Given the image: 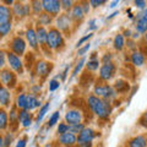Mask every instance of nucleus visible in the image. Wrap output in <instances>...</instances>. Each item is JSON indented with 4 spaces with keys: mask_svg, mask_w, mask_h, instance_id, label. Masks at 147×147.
I'll list each match as a JSON object with an SVG mask.
<instances>
[{
    "mask_svg": "<svg viewBox=\"0 0 147 147\" xmlns=\"http://www.w3.org/2000/svg\"><path fill=\"white\" fill-rule=\"evenodd\" d=\"M87 104H88L90 109L92 110V113H93L94 115H97L99 119L105 120V119H108L109 115L112 114V110H113L112 103H110L109 100H104V99L96 97L94 94L88 96Z\"/></svg>",
    "mask_w": 147,
    "mask_h": 147,
    "instance_id": "obj_1",
    "label": "nucleus"
},
{
    "mask_svg": "<svg viewBox=\"0 0 147 147\" xmlns=\"http://www.w3.org/2000/svg\"><path fill=\"white\" fill-rule=\"evenodd\" d=\"M47 48L50 50H61L65 45V40H64V36L60 31H58L57 28H50L48 31L47 36Z\"/></svg>",
    "mask_w": 147,
    "mask_h": 147,
    "instance_id": "obj_2",
    "label": "nucleus"
},
{
    "mask_svg": "<svg viewBox=\"0 0 147 147\" xmlns=\"http://www.w3.org/2000/svg\"><path fill=\"white\" fill-rule=\"evenodd\" d=\"M93 93H94L96 97H98L100 99H104V100H109V102L117 97L115 90L113 88V86H110L108 84L96 85L94 90H93Z\"/></svg>",
    "mask_w": 147,
    "mask_h": 147,
    "instance_id": "obj_3",
    "label": "nucleus"
},
{
    "mask_svg": "<svg viewBox=\"0 0 147 147\" xmlns=\"http://www.w3.org/2000/svg\"><path fill=\"white\" fill-rule=\"evenodd\" d=\"M96 137V131L91 127H85L79 135L76 136V145L80 147H92Z\"/></svg>",
    "mask_w": 147,
    "mask_h": 147,
    "instance_id": "obj_4",
    "label": "nucleus"
},
{
    "mask_svg": "<svg viewBox=\"0 0 147 147\" xmlns=\"http://www.w3.org/2000/svg\"><path fill=\"white\" fill-rule=\"evenodd\" d=\"M0 81L6 88H15L17 85L16 74L10 69H1L0 71Z\"/></svg>",
    "mask_w": 147,
    "mask_h": 147,
    "instance_id": "obj_5",
    "label": "nucleus"
},
{
    "mask_svg": "<svg viewBox=\"0 0 147 147\" xmlns=\"http://www.w3.org/2000/svg\"><path fill=\"white\" fill-rule=\"evenodd\" d=\"M42 7L45 13L50 16H58L61 11V3L60 0H43Z\"/></svg>",
    "mask_w": 147,
    "mask_h": 147,
    "instance_id": "obj_6",
    "label": "nucleus"
},
{
    "mask_svg": "<svg viewBox=\"0 0 147 147\" xmlns=\"http://www.w3.org/2000/svg\"><path fill=\"white\" fill-rule=\"evenodd\" d=\"M6 59H7V63L12 71H15L17 75H22V74H24V71H25L24 61L21 60L20 57H17L16 54L10 52V53H6Z\"/></svg>",
    "mask_w": 147,
    "mask_h": 147,
    "instance_id": "obj_7",
    "label": "nucleus"
},
{
    "mask_svg": "<svg viewBox=\"0 0 147 147\" xmlns=\"http://www.w3.org/2000/svg\"><path fill=\"white\" fill-rule=\"evenodd\" d=\"M71 25H72V20L70 18V16L67 13H61L59 15L57 18V28L58 31H60L61 33H65V34H70V28H71Z\"/></svg>",
    "mask_w": 147,
    "mask_h": 147,
    "instance_id": "obj_8",
    "label": "nucleus"
},
{
    "mask_svg": "<svg viewBox=\"0 0 147 147\" xmlns=\"http://www.w3.org/2000/svg\"><path fill=\"white\" fill-rule=\"evenodd\" d=\"M10 47H11L12 53L21 58L22 55H25V53H26V40L22 38V37L16 36L11 39Z\"/></svg>",
    "mask_w": 147,
    "mask_h": 147,
    "instance_id": "obj_9",
    "label": "nucleus"
},
{
    "mask_svg": "<svg viewBox=\"0 0 147 147\" xmlns=\"http://www.w3.org/2000/svg\"><path fill=\"white\" fill-rule=\"evenodd\" d=\"M82 119H84V114H82L80 109H76V108L69 109L65 114V123L67 125L80 124V123H82Z\"/></svg>",
    "mask_w": 147,
    "mask_h": 147,
    "instance_id": "obj_10",
    "label": "nucleus"
},
{
    "mask_svg": "<svg viewBox=\"0 0 147 147\" xmlns=\"http://www.w3.org/2000/svg\"><path fill=\"white\" fill-rule=\"evenodd\" d=\"M34 70L36 74L38 77H42V79H45L50 72L53 70V64L52 63H48V61H44V60H39L36 63V66H34Z\"/></svg>",
    "mask_w": 147,
    "mask_h": 147,
    "instance_id": "obj_11",
    "label": "nucleus"
},
{
    "mask_svg": "<svg viewBox=\"0 0 147 147\" xmlns=\"http://www.w3.org/2000/svg\"><path fill=\"white\" fill-rule=\"evenodd\" d=\"M115 70H117V67L113 63L103 64V65L99 67V79L102 81H109L114 76Z\"/></svg>",
    "mask_w": 147,
    "mask_h": 147,
    "instance_id": "obj_12",
    "label": "nucleus"
},
{
    "mask_svg": "<svg viewBox=\"0 0 147 147\" xmlns=\"http://www.w3.org/2000/svg\"><path fill=\"white\" fill-rule=\"evenodd\" d=\"M12 13L18 18L26 17L31 13V5L24 3H13V10Z\"/></svg>",
    "mask_w": 147,
    "mask_h": 147,
    "instance_id": "obj_13",
    "label": "nucleus"
},
{
    "mask_svg": "<svg viewBox=\"0 0 147 147\" xmlns=\"http://www.w3.org/2000/svg\"><path fill=\"white\" fill-rule=\"evenodd\" d=\"M67 15L70 16L72 22H76V24H80V22H82L85 18V12L82 10V6H81L80 3L75 4V5L70 9V12H69Z\"/></svg>",
    "mask_w": 147,
    "mask_h": 147,
    "instance_id": "obj_14",
    "label": "nucleus"
},
{
    "mask_svg": "<svg viewBox=\"0 0 147 147\" xmlns=\"http://www.w3.org/2000/svg\"><path fill=\"white\" fill-rule=\"evenodd\" d=\"M58 142L61 146H65V147L75 146L76 145V135H74L72 132L67 131L65 134H61L58 136Z\"/></svg>",
    "mask_w": 147,
    "mask_h": 147,
    "instance_id": "obj_15",
    "label": "nucleus"
},
{
    "mask_svg": "<svg viewBox=\"0 0 147 147\" xmlns=\"http://www.w3.org/2000/svg\"><path fill=\"white\" fill-rule=\"evenodd\" d=\"M26 39L27 43L30 44V47L34 50H38V39H37V34H36V30L33 27H30L26 31Z\"/></svg>",
    "mask_w": 147,
    "mask_h": 147,
    "instance_id": "obj_16",
    "label": "nucleus"
},
{
    "mask_svg": "<svg viewBox=\"0 0 147 147\" xmlns=\"http://www.w3.org/2000/svg\"><path fill=\"white\" fill-rule=\"evenodd\" d=\"M18 123L24 127H30L32 125V114L26 109L18 110Z\"/></svg>",
    "mask_w": 147,
    "mask_h": 147,
    "instance_id": "obj_17",
    "label": "nucleus"
},
{
    "mask_svg": "<svg viewBox=\"0 0 147 147\" xmlns=\"http://www.w3.org/2000/svg\"><path fill=\"white\" fill-rule=\"evenodd\" d=\"M11 103V93L9 88H6L5 86L0 85V104L4 107H9Z\"/></svg>",
    "mask_w": 147,
    "mask_h": 147,
    "instance_id": "obj_18",
    "label": "nucleus"
},
{
    "mask_svg": "<svg viewBox=\"0 0 147 147\" xmlns=\"http://www.w3.org/2000/svg\"><path fill=\"white\" fill-rule=\"evenodd\" d=\"M130 60H131V64L134 66H137V67H141L142 65L145 64V55L142 52H137V50H135V52H132L131 57H130Z\"/></svg>",
    "mask_w": 147,
    "mask_h": 147,
    "instance_id": "obj_19",
    "label": "nucleus"
},
{
    "mask_svg": "<svg viewBox=\"0 0 147 147\" xmlns=\"http://www.w3.org/2000/svg\"><path fill=\"white\" fill-rule=\"evenodd\" d=\"M38 107H40V102L39 99L36 97L34 94H27V99H26V107L25 109L31 112V110H34Z\"/></svg>",
    "mask_w": 147,
    "mask_h": 147,
    "instance_id": "obj_20",
    "label": "nucleus"
},
{
    "mask_svg": "<svg viewBox=\"0 0 147 147\" xmlns=\"http://www.w3.org/2000/svg\"><path fill=\"white\" fill-rule=\"evenodd\" d=\"M36 34H37V39H38V44L42 47H47V36H48V31L45 27L38 26L36 30Z\"/></svg>",
    "mask_w": 147,
    "mask_h": 147,
    "instance_id": "obj_21",
    "label": "nucleus"
},
{
    "mask_svg": "<svg viewBox=\"0 0 147 147\" xmlns=\"http://www.w3.org/2000/svg\"><path fill=\"white\" fill-rule=\"evenodd\" d=\"M12 18V11L10 7L5 5H0V25L5 24V22H10Z\"/></svg>",
    "mask_w": 147,
    "mask_h": 147,
    "instance_id": "obj_22",
    "label": "nucleus"
},
{
    "mask_svg": "<svg viewBox=\"0 0 147 147\" xmlns=\"http://www.w3.org/2000/svg\"><path fill=\"white\" fill-rule=\"evenodd\" d=\"M113 88L115 90L117 94L118 93H126V92H129V90H130V85H129L127 81L119 79V80L115 81V84H114Z\"/></svg>",
    "mask_w": 147,
    "mask_h": 147,
    "instance_id": "obj_23",
    "label": "nucleus"
},
{
    "mask_svg": "<svg viewBox=\"0 0 147 147\" xmlns=\"http://www.w3.org/2000/svg\"><path fill=\"white\" fill-rule=\"evenodd\" d=\"M127 146H129V147H147L146 137H145V136H142V135H139V136L132 137V139L129 140Z\"/></svg>",
    "mask_w": 147,
    "mask_h": 147,
    "instance_id": "obj_24",
    "label": "nucleus"
},
{
    "mask_svg": "<svg viewBox=\"0 0 147 147\" xmlns=\"http://www.w3.org/2000/svg\"><path fill=\"white\" fill-rule=\"evenodd\" d=\"M140 17L137 18L136 21V32L137 33H141V34H145L147 32V18L144 17V15L142 13H140Z\"/></svg>",
    "mask_w": 147,
    "mask_h": 147,
    "instance_id": "obj_25",
    "label": "nucleus"
},
{
    "mask_svg": "<svg viewBox=\"0 0 147 147\" xmlns=\"http://www.w3.org/2000/svg\"><path fill=\"white\" fill-rule=\"evenodd\" d=\"M113 44H114V48H115V50H118V52L123 50L124 47H125V38H124V36L121 33H118L115 37H114Z\"/></svg>",
    "mask_w": 147,
    "mask_h": 147,
    "instance_id": "obj_26",
    "label": "nucleus"
},
{
    "mask_svg": "<svg viewBox=\"0 0 147 147\" xmlns=\"http://www.w3.org/2000/svg\"><path fill=\"white\" fill-rule=\"evenodd\" d=\"M9 126V114L4 108L0 109V130H5Z\"/></svg>",
    "mask_w": 147,
    "mask_h": 147,
    "instance_id": "obj_27",
    "label": "nucleus"
},
{
    "mask_svg": "<svg viewBox=\"0 0 147 147\" xmlns=\"http://www.w3.org/2000/svg\"><path fill=\"white\" fill-rule=\"evenodd\" d=\"M52 20H53V16L48 15L45 12H42L40 15L38 16V25H40L42 27H45L52 24Z\"/></svg>",
    "mask_w": 147,
    "mask_h": 147,
    "instance_id": "obj_28",
    "label": "nucleus"
},
{
    "mask_svg": "<svg viewBox=\"0 0 147 147\" xmlns=\"http://www.w3.org/2000/svg\"><path fill=\"white\" fill-rule=\"evenodd\" d=\"M26 99H27V93H20L16 97L15 105L17 109H25L26 107Z\"/></svg>",
    "mask_w": 147,
    "mask_h": 147,
    "instance_id": "obj_29",
    "label": "nucleus"
},
{
    "mask_svg": "<svg viewBox=\"0 0 147 147\" xmlns=\"http://www.w3.org/2000/svg\"><path fill=\"white\" fill-rule=\"evenodd\" d=\"M49 108H50V102L44 103V104L42 105V107H40V109H39V113H38V115H37V123H38V124L43 120V118L45 117V114L48 113Z\"/></svg>",
    "mask_w": 147,
    "mask_h": 147,
    "instance_id": "obj_30",
    "label": "nucleus"
},
{
    "mask_svg": "<svg viewBox=\"0 0 147 147\" xmlns=\"http://www.w3.org/2000/svg\"><path fill=\"white\" fill-rule=\"evenodd\" d=\"M99 66H100V60L99 59H90V60L87 61V64H86L87 70H90V71L98 70Z\"/></svg>",
    "mask_w": 147,
    "mask_h": 147,
    "instance_id": "obj_31",
    "label": "nucleus"
},
{
    "mask_svg": "<svg viewBox=\"0 0 147 147\" xmlns=\"http://www.w3.org/2000/svg\"><path fill=\"white\" fill-rule=\"evenodd\" d=\"M11 28H12V22H5V24L0 25V37H5L7 36L9 33L11 32Z\"/></svg>",
    "mask_w": 147,
    "mask_h": 147,
    "instance_id": "obj_32",
    "label": "nucleus"
},
{
    "mask_svg": "<svg viewBox=\"0 0 147 147\" xmlns=\"http://www.w3.org/2000/svg\"><path fill=\"white\" fill-rule=\"evenodd\" d=\"M10 126L11 125H15V124L18 123V112H17V108H16V105H13V107H11L10 109Z\"/></svg>",
    "mask_w": 147,
    "mask_h": 147,
    "instance_id": "obj_33",
    "label": "nucleus"
},
{
    "mask_svg": "<svg viewBox=\"0 0 147 147\" xmlns=\"http://www.w3.org/2000/svg\"><path fill=\"white\" fill-rule=\"evenodd\" d=\"M85 64H86V58L84 57V58H81V59H80L79 63L76 64L75 69H74V70H72V74H71V79H74V77H76L77 75H79V72L81 71V69L84 67Z\"/></svg>",
    "mask_w": 147,
    "mask_h": 147,
    "instance_id": "obj_34",
    "label": "nucleus"
},
{
    "mask_svg": "<svg viewBox=\"0 0 147 147\" xmlns=\"http://www.w3.org/2000/svg\"><path fill=\"white\" fill-rule=\"evenodd\" d=\"M31 11L34 13V15H40L43 11L42 7V1H32L31 3Z\"/></svg>",
    "mask_w": 147,
    "mask_h": 147,
    "instance_id": "obj_35",
    "label": "nucleus"
},
{
    "mask_svg": "<svg viewBox=\"0 0 147 147\" xmlns=\"http://www.w3.org/2000/svg\"><path fill=\"white\" fill-rule=\"evenodd\" d=\"M86 126L84 125V123H80V124H74V125H69V131L72 132L74 135H79L80 132L84 130Z\"/></svg>",
    "mask_w": 147,
    "mask_h": 147,
    "instance_id": "obj_36",
    "label": "nucleus"
},
{
    "mask_svg": "<svg viewBox=\"0 0 147 147\" xmlns=\"http://www.w3.org/2000/svg\"><path fill=\"white\" fill-rule=\"evenodd\" d=\"M59 119H60V113L58 112H54L52 115H50V118H49V120H48V123H47V127H52V126H54L57 123H59Z\"/></svg>",
    "mask_w": 147,
    "mask_h": 147,
    "instance_id": "obj_37",
    "label": "nucleus"
},
{
    "mask_svg": "<svg viewBox=\"0 0 147 147\" xmlns=\"http://www.w3.org/2000/svg\"><path fill=\"white\" fill-rule=\"evenodd\" d=\"M59 87H60V81H59L58 79H52L49 81V91L50 92L57 91Z\"/></svg>",
    "mask_w": 147,
    "mask_h": 147,
    "instance_id": "obj_38",
    "label": "nucleus"
},
{
    "mask_svg": "<svg viewBox=\"0 0 147 147\" xmlns=\"http://www.w3.org/2000/svg\"><path fill=\"white\" fill-rule=\"evenodd\" d=\"M69 131V125L66 123H59L58 129H57V132L58 135H61V134H65V132Z\"/></svg>",
    "mask_w": 147,
    "mask_h": 147,
    "instance_id": "obj_39",
    "label": "nucleus"
},
{
    "mask_svg": "<svg viewBox=\"0 0 147 147\" xmlns=\"http://www.w3.org/2000/svg\"><path fill=\"white\" fill-rule=\"evenodd\" d=\"M92 37H93V33H88V34H86V36H84V37H81V38L79 39V42H77V44H76V48H77V49L81 48L82 44H84L85 42H87V40H90Z\"/></svg>",
    "mask_w": 147,
    "mask_h": 147,
    "instance_id": "obj_40",
    "label": "nucleus"
},
{
    "mask_svg": "<svg viewBox=\"0 0 147 147\" xmlns=\"http://www.w3.org/2000/svg\"><path fill=\"white\" fill-rule=\"evenodd\" d=\"M90 48H91V43H86L84 47L79 48V50H77V55H79V57H82V58H84V55H85L87 52H88Z\"/></svg>",
    "mask_w": 147,
    "mask_h": 147,
    "instance_id": "obj_41",
    "label": "nucleus"
},
{
    "mask_svg": "<svg viewBox=\"0 0 147 147\" xmlns=\"http://www.w3.org/2000/svg\"><path fill=\"white\" fill-rule=\"evenodd\" d=\"M61 9H64V10H70V9L74 6V1H71V0H61Z\"/></svg>",
    "mask_w": 147,
    "mask_h": 147,
    "instance_id": "obj_42",
    "label": "nucleus"
},
{
    "mask_svg": "<svg viewBox=\"0 0 147 147\" xmlns=\"http://www.w3.org/2000/svg\"><path fill=\"white\" fill-rule=\"evenodd\" d=\"M12 141H13V135L11 134H6V136L4 137V147H9L11 144H12Z\"/></svg>",
    "mask_w": 147,
    "mask_h": 147,
    "instance_id": "obj_43",
    "label": "nucleus"
},
{
    "mask_svg": "<svg viewBox=\"0 0 147 147\" xmlns=\"http://www.w3.org/2000/svg\"><path fill=\"white\" fill-rule=\"evenodd\" d=\"M6 64V53L4 50H0V69H3Z\"/></svg>",
    "mask_w": 147,
    "mask_h": 147,
    "instance_id": "obj_44",
    "label": "nucleus"
},
{
    "mask_svg": "<svg viewBox=\"0 0 147 147\" xmlns=\"http://www.w3.org/2000/svg\"><path fill=\"white\" fill-rule=\"evenodd\" d=\"M139 124H140L141 126L147 127V112H145V113L140 117V119H139Z\"/></svg>",
    "mask_w": 147,
    "mask_h": 147,
    "instance_id": "obj_45",
    "label": "nucleus"
},
{
    "mask_svg": "<svg viewBox=\"0 0 147 147\" xmlns=\"http://www.w3.org/2000/svg\"><path fill=\"white\" fill-rule=\"evenodd\" d=\"M88 3H90V5L92 7H98L100 5H103V4H105L104 0H90Z\"/></svg>",
    "mask_w": 147,
    "mask_h": 147,
    "instance_id": "obj_46",
    "label": "nucleus"
},
{
    "mask_svg": "<svg viewBox=\"0 0 147 147\" xmlns=\"http://www.w3.org/2000/svg\"><path fill=\"white\" fill-rule=\"evenodd\" d=\"M112 54L110 53H107V54H104L103 55V58H102V64H107V63H112Z\"/></svg>",
    "mask_w": 147,
    "mask_h": 147,
    "instance_id": "obj_47",
    "label": "nucleus"
},
{
    "mask_svg": "<svg viewBox=\"0 0 147 147\" xmlns=\"http://www.w3.org/2000/svg\"><path fill=\"white\" fill-rule=\"evenodd\" d=\"M135 6L139 7V9H146L147 1H145V0H136V1H135Z\"/></svg>",
    "mask_w": 147,
    "mask_h": 147,
    "instance_id": "obj_48",
    "label": "nucleus"
},
{
    "mask_svg": "<svg viewBox=\"0 0 147 147\" xmlns=\"http://www.w3.org/2000/svg\"><path fill=\"white\" fill-rule=\"evenodd\" d=\"M80 4H81V6H82V10H84L85 15H86V13L90 11V3L88 1H84V3H80Z\"/></svg>",
    "mask_w": 147,
    "mask_h": 147,
    "instance_id": "obj_49",
    "label": "nucleus"
},
{
    "mask_svg": "<svg viewBox=\"0 0 147 147\" xmlns=\"http://www.w3.org/2000/svg\"><path fill=\"white\" fill-rule=\"evenodd\" d=\"M97 28V25H96V20L94 18H92V20L88 22V30L90 31H93V30H96Z\"/></svg>",
    "mask_w": 147,
    "mask_h": 147,
    "instance_id": "obj_50",
    "label": "nucleus"
},
{
    "mask_svg": "<svg viewBox=\"0 0 147 147\" xmlns=\"http://www.w3.org/2000/svg\"><path fill=\"white\" fill-rule=\"evenodd\" d=\"M26 145H27V140L26 139H21V140L17 141V144H16L15 147H26Z\"/></svg>",
    "mask_w": 147,
    "mask_h": 147,
    "instance_id": "obj_51",
    "label": "nucleus"
},
{
    "mask_svg": "<svg viewBox=\"0 0 147 147\" xmlns=\"http://www.w3.org/2000/svg\"><path fill=\"white\" fill-rule=\"evenodd\" d=\"M67 72H69V66H66V67H65V70L63 71V75H61V80H63V81H65V80H66Z\"/></svg>",
    "mask_w": 147,
    "mask_h": 147,
    "instance_id": "obj_52",
    "label": "nucleus"
},
{
    "mask_svg": "<svg viewBox=\"0 0 147 147\" xmlns=\"http://www.w3.org/2000/svg\"><path fill=\"white\" fill-rule=\"evenodd\" d=\"M117 15H119V11H115V12H113V13H112V15H110V16H108V17H107V20H110V18L115 17Z\"/></svg>",
    "mask_w": 147,
    "mask_h": 147,
    "instance_id": "obj_53",
    "label": "nucleus"
},
{
    "mask_svg": "<svg viewBox=\"0 0 147 147\" xmlns=\"http://www.w3.org/2000/svg\"><path fill=\"white\" fill-rule=\"evenodd\" d=\"M123 36H125V37H131V31H130V30H126L125 32H124Z\"/></svg>",
    "mask_w": 147,
    "mask_h": 147,
    "instance_id": "obj_54",
    "label": "nucleus"
},
{
    "mask_svg": "<svg viewBox=\"0 0 147 147\" xmlns=\"http://www.w3.org/2000/svg\"><path fill=\"white\" fill-rule=\"evenodd\" d=\"M117 5H119V1H118V0H115V1H112V4H110V7H115Z\"/></svg>",
    "mask_w": 147,
    "mask_h": 147,
    "instance_id": "obj_55",
    "label": "nucleus"
},
{
    "mask_svg": "<svg viewBox=\"0 0 147 147\" xmlns=\"http://www.w3.org/2000/svg\"><path fill=\"white\" fill-rule=\"evenodd\" d=\"M0 147H4V137L0 135Z\"/></svg>",
    "mask_w": 147,
    "mask_h": 147,
    "instance_id": "obj_56",
    "label": "nucleus"
},
{
    "mask_svg": "<svg viewBox=\"0 0 147 147\" xmlns=\"http://www.w3.org/2000/svg\"><path fill=\"white\" fill-rule=\"evenodd\" d=\"M4 3H5V4H13L12 0H5V1H4Z\"/></svg>",
    "mask_w": 147,
    "mask_h": 147,
    "instance_id": "obj_57",
    "label": "nucleus"
},
{
    "mask_svg": "<svg viewBox=\"0 0 147 147\" xmlns=\"http://www.w3.org/2000/svg\"><path fill=\"white\" fill-rule=\"evenodd\" d=\"M142 15H144V17H146V18H147V9H146V10H145V12H144V13H142Z\"/></svg>",
    "mask_w": 147,
    "mask_h": 147,
    "instance_id": "obj_58",
    "label": "nucleus"
},
{
    "mask_svg": "<svg viewBox=\"0 0 147 147\" xmlns=\"http://www.w3.org/2000/svg\"><path fill=\"white\" fill-rule=\"evenodd\" d=\"M145 40H146V42H147V32H146V33H145Z\"/></svg>",
    "mask_w": 147,
    "mask_h": 147,
    "instance_id": "obj_59",
    "label": "nucleus"
},
{
    "mask_svg": "<svg viewBox=\"0 0 147 147\" xmlns=\"http://www.w3.org/2000/svg\"><path fill=\"white\" fill-rule=\"evenodd\" d=\"M71 147H80V146H77V145H75V146H71Z\"/></svg>",
    "mask_w": 147,
    "mask_h": 147,
    "instance_id": "obj_60",
    "label": "nucleus"
},
{
    "mask_svg": "<svg viewBox=\"0 0 147 147\" xmlns=\"http://www.w3.org/2000/svg\"><path fill=\"white\" fill-rule=\"evenodd\" d=\"M146 142H147V137H146Z\"/></svg>",
    "mask_w": 147,
    "mask_h": 147,
    "instance_id": "obj_61",
    "label": "nucleus"
}]
</instances>
